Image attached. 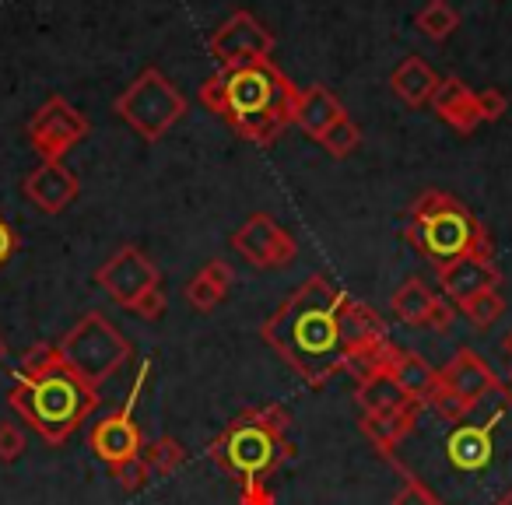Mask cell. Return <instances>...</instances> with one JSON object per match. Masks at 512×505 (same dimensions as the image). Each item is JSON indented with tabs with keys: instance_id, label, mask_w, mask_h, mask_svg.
Masks as SVG:
<instances>
[{
	"instance_id": "obj_1",
	"label": "cell",
	"mask_w": 512,
	"mask_h": 505,
	"mask_svg": "<svg viewBox=\"0 0 512 505\" xmlns=\"http://www.w3.org/2000/svg\"><path fill=\"white\" fill-rule=\"evenodd\" d=\"M390 467L435 505H512V390L498 383L463 418L442 421L425 407Z\"/></svg>"
},
{
	"instance_id": "obj_2",
	"label": "cell",
	"mask_w": 512,
	"mask_h": 505,
	"mask_svg": "<svg viewBox=\"0 0 512 505\" xmlns=\"http://www.w3.org/2000/svg\"><path fill=\"white\" fill-rule=\"evenodd\" d=\"M341 299L323 274H309L278 309L264 320L260 337L285 365L309 386H327L344 372V334H341Z\"/></svg>"
},
{
	"instance_id": "obj_3",
	"label": "cell",
	"mask_w": 512,
	"mask_h": 505,
	"mask_svg": "<svg viewBox=\"0 0 512 505\" xmlns=\"http://www.w3.org/2000/svg\"><path fill=\"white\" fill-rule=\"evenodd\" d=\"M292 453L288 411L281 404L246 407L207 446L214 467L232 477L239 488V505H274L271 477L292 460Z\"/></svg>"
},
{
	"instance_id": "obj_4",
	"label": "cell",
	"mask_w": 512,
	"mask_h": 505,
	"mask_svg": "<svg viewBox=\"0 0 512 505\" xmlns=\"http://www.w3.org/2000/svg\"><path fill=\"white\" fill-rule=\"evenodd\" d=\"M404 239L435 271H446L460 260H495L488 228L467 204H460L446 190H421L414 197L411 211H407Z\"/></svg>"
},
{
	"instance_id": "obj_5",
	"label": "cell",
	"mask_w": 512,
	"mask_h": 505,
	"mask_svg": "<svg viewBox=\"0 0 512 505\" xmlns=\"http://www.w3.org/2000/svg\"><path fill=\"white\" fill-rule=\"evenodd\" d=\"M225 74H228L225 123L242 141L271 148L295 123V106H299L302 88H295V81L271 64V57L253 60V64Z\"/></svg>"
},
{
	"instance_id": "obj_6",
	"label": "cell",
	"mask_w": 512,
	"mask_h": 505,
	"mask_svg": "<svg viewBox=\"0 0 512 505\" xmlns=\"http://www.w3.org/2000/svg\"><path fill=\"white\" fill-rule=\"evenodd\" d=\"M8 404L39 439L50 446H64L99 411L102 397L99 390L81 383L64 362H57L36 379H15Z\"/></svg>"
},
{
	"instance_id": "obj_7",
	"label": "cell",
	"mask_w": 512,
	"mask_h": 505,
	"mask_svg": "<svg viewBox=\"0 0 512 505\" xmlns=\"http://www.w3.org/2000/svg\"><path fill=\"white\" fill-rule=\"evenodd\" d=\"M57 351H60V362H64L81 383L99 390L106 379H113L116 372L130 362L134 344H130V337L123 334L120 327H113L99 309H88V313L60 337Z\"/></svg>"
},
{
	"instance_id": "obj_8",
	"label": "cell",
	"mask_w": 512,
	"mask_h": 505,
	"mask_svg": "<svg viewBox=\"0 0 512 505\" xmlns=\"http://www.w3.org/2000/svg\"><path fill=\"white\" fill-rule=\"evenodd\" d=\"M113 113L148 144L162 141L186 116V95L158 67H144L113 102Z\"/></svg>"
},
{
	"instance_id": "obj_9",
	"label": "cell",
	"mask_w": 512,
	"mask_h": 505,
	"mask_svg": "<svg viewBox=\"0 0 512 505\" xmlns=\"http://www.w3.org/2000/svg\"><path fill=\"white\" fill-rule=\"evenodd\" d=\"M88 130H92V123H88V116L81 113L78 106H71L64 95H50V99L32 113L25 134H29L32 151H36L43 162H64V155L85 141Z\"/></svg>"
},
{
	"instance_id": "obj_10",
	"label": "cell",
	"mask_w": 512,
	"mask_h": 505,
	"mask_svg": "<svg viewBox=\"0 0 512 505\" xmlns=\"http://www.w3.org/2000/svg\"><path fill=\"white\" fill-rule=\"evenodd\" d=\"M148 372H151V362H144L137 369V379L127 393V404L120 411H113L109 418L95 421L92 432H88V449L99 456L106 467L120 460H130V456H141L144 453V432L141 425L134 421V407H137V397L144 393V383H148Z\"/></svg>"
},
{
	"instance_id": "obj_11",
	"label": "cell",
	"mask_w": 512,
	"mask_h": 505,
	"mask_svg": "<svg viewBox=\"0 0 512 505\" xmlns=\"http://www.w3.org/2000/svg\"><path fill=\"white\" fill-rule=\"evenodd\" d=\"M95 281H99V288L120 309H134L144 295L162 288L158 285V281H162V271H158V264L144 253L141 246L127 242V246L116 249L113 257L95 271Z\"/></svg>"
},
{
	"instance_id": "obj_12",
	"label": "cell",
	"mask_w": 512,
	"mask_h": 505,
	"mask_svg": "<svg viewBox=\"0 0 512 505\" xmlns=\"http://www.w3.org/2000/svg\"><path fill=\"white\" fill-rule=\"evenodd\" d=\"M274 32L249 11H235L228 22H221L207 39V50L218 60L221 71H239L253 60H267L274 53Z\"/></svg>"
},
{
	"instance_id": "obj_13",
	"label": "cell",
	"mask_w": 512,
	"mask_h": 505,
	"mask_svg": "<svg viewBox=\"0 0 512 505\" xmlns=\"http://www.w3.org/2000/svg\"><path fill=\"white\" fill-rule=\"evenodd\" d=\"M232 249L256 271H274L299 257V242L285 225H278L274 214H249L232 235Z\"/></svg>"
},
{
	"instance_id": "obj_14",
	"label": "cell",
	"mask_w": 512,
	"mask_h": 505,
	"mask_svg": "<svg viewBox=\"0 0 512 505\" xmlns=\"http://www.w3.org/2000/svg\"><path fill=\"white\" fill-rule=\"evenodd\" d=\"M81 183L64 162H43L22 179V193L39 207L43 214H60L74 204Z\"/></svg>"
},
{
	"instance_id": "obj_15",
	"label": "cell",
	"mask_w": 512,
	"mask_h": 505,
	"mask_svg": "<svg viewBox=\"0 0 512 505\" xmlns=\"http://www.w3.org/2000/svg\"><path fill=\"white\" fill-rule=\"evenodd\" d=\"M425 407H428L425 400H411V404L400 407V411H362L358 428H362V435L369 439V446L386 460V456L411 435L414 421L425 414Z\"/></svg>"
},
{
	"instance_id": "obj_16",
	"label": "cell",
	"mask_w": 512,
	"mask_h": 505,
	"mask_svg": "<svg viewBox=\"0 0 512 505\" xmlns=\"http://www.w3.org/2000/svg\"><path fill=\"white\" fill-rule=\"evenodd\" d=\"M439 383H446L449 390H456L467 400H481L484 393L495 390L502 379L491 372V365L477 355L474 348H460L446 365L439 369Z\"/></svg>"
},
{
	"instance_id": "obj_17",
	"label": "cell",
	"mask_w": 512,
	"mask_h": 505,
	"mask_svg": "<svg viewBox=\"0 0 512 505\" xmlns=\"http://www.w3.org/2000/svg\"><path fill=\"white\" fill-rule=\"evenodd\" d=\"M439 288L453 306H460L470 295L491 292V288L502 285V271L495 267V260H460V264L446 267V271H435Z\"/></svg>"
},
{
	"instance_id": "obj_18",
	"label": "cell",
	"mask_w": 512,
	"mask_h": 505,
	"mask_svg": "<svg viewBox=\"0 0 512 505\" xmlns=\"http://www.w3.org/2000/svg\"><path fill=\"white\" fill-rule=\"evenodd\" d=\"M344 106L327 85H309L299 92V106H295V127L302 130L306 137L320 141L337 120H344Z\"/></svg>"
},
{
	"instance_id": "obj_19",
	"label": "cell",
	"mask_w": 512,
	"mask_h": 505,
	"mask_svg": "<svg viewBox=\"0 0 512 505\" xmlns=\"http://www.w3.org/2000/svg\"><path fill=\"white\" fill-rule=\"evenodd\" d=\"M428 106H432L435 116H439L442 123H449L456 134H474V127L481 123L474 92H470L460 78H439V88H435Z\"/></svg>"
},
{
	"instance_id": "obj_20",
	"label": "cell",
	"mask_w": 512,
	"mask_h": 505,
	"mask_svg": "<svg viewBox=\"0 0 512 505\" xmlns=\"http://www.w3.org/2000/svg\"><path fill=\"white\" fill-rule=\"evenodd\" d=\"M341 334H344V348L355 351V348H365V344H376L383 341L386 334V323L376 309H369L365 302H358L355 295L344 292L341 299Z\"/></svg>"
},
{
	"instance_id": "obj_21",
	"label": "cell",
	"mask_w": 512,
	"mask_h": 505,
	"mask_svg": "<svg viewBox=\"0 0 512 505\" xmlns=\"http://www.w3.org/2000/svg\"><path fill=\"white\" fill-rule=\"evenodd\" d=\"M390 88L404 106L421 109L425 102H432L435 88H439V74H435L421 57H407L404 64L390 74Z\"/></svg>"
},
{
	"instance_id": "obj_22",
	"label": "cell",
	"mask_w": 512,
	"mask_h": 505,
	"mask_svg": "<svg viewBox=\"0 0 512 505\" xmlns=\"http://www.w3.org/2000/svg\"><path fill=\"white\" fill-rule=\"evenodd\" d=\"M432 302H435V292L425 285V281H421V278H407L404 285L393 292L390 309H393V316H397L400 323H407V327H425Z\"/></svg>"
},
{
	"instance_id": "obj_23",
	"label": "cell",
	"mask_w": 512,
	"mask_h": 505,
	"mask_svg": "<svg viewBox=\"0 0 512 505\" xmlns=\"http://www.w3.org/2000/svg\"><path fill=\"white\" fill-rule=\"evenodd\" d=\"M390 376L397 379L407 397L425 400L428 390L435 386V379H439V369H432V365L425 362V355H418V351H400L397 362L390 365Z\"/></svg>"
},
{
	"instance_id": "obj_24",
	"label": "cell",
	"mask_w": 512,
	"mask_h": 505,
	"mask_svg": "<svg viewBox=\"0 0 512 505\" xmlns=\"http://www.w3.org/2000/svg\"><path fill=\"white\" fill-rule=\"evenodd\" d=\"M355 400L362 411H400V407H407L418 397H407L397 379H393L390 372H383V376H372V379H365V383H358Z\"/></svg>"
},
{
	"instance_id": "obj_25",
	"label": "cell",
	"mask_w": 512,
	"mask_h": 505,
	"mask_svg": "<svg viewBox=\"0 0 512 505\" xmlns=\"http://www.w3.org/2000/svg\"><path fill=\"white\" fill-rule=\"evenodd\" d=\"M414 25H418L428 39L442 43V39H449L460 29V11H456L449 0H428L425 8L418 11V18H414Z\"/></svg>"
},
{
	"instance_id": "obj_26",
	"label": "cell",
	"mask_w": 512,
	"mask_h": 505,
	"mask_svg": "<svg viewBox=\"0 0 512 505\" xmlns=\"http://www.w3.org/2000/svg\"><path fill=\"white\" fill-rule=\"evenodd\" d=\"M456 309L467 316L470 327L488 330V327H495V323L502 320L505 299H502V292H498V288H491V292H481V295H470V299H463Z\"/></svg>"
},
{
	"instance_id": "obj_27",
	"label": "cell",
	"mask_w": 512,
	"mask_h": 505,
	"mask_svg": "<svg viewBox=\"0 0 512 505\" xmlns=\"http://www.w3.org/2000/svg\"><path fill=\"white\" fill-rule=\"evenodd\" d=\"M144 463L151 467V474H162L169 477L172 470H179L186 463V446L172 435H162L155 442H144Z\"/></svg>"
},
{
	"instance_id": "obj_28",
	"label": "cell",
	"mask_w": 512,
	"mask_h": 505,
	"mask_svg": "<svg viewBox=\"0 0 512 505\" xmlns=\"http://www.w3.org/2000/svg\"><path fill=\"white\" fill-rule=\"evenodd\" d=\"M320 144H323V151H327V155L348 158L351 151L362 144V130H358V123L351 120V116H344V120H337L334 127L320 137Z\"/></svg>"
},
{
	"instance_id": "obj_29",
	"label": "cell",
	"mask_w": 512,
	"mask_h": 505,
	"mask_svg": "<svg viewBox=\"0 0 512 505\" xmlns=\"http://www.w3.org/2000/svg\"><path fill=\"white\" fill-rule=\"evenodd\" d=\"M60 362V351H57V344H32L29 351L22 355V362H18V372H15V379H36V376H43L46 369H53V365Z\"/></svg>"
},
{
	"instance_id": "obj_30",
	"label": "cell",
	"mask_w": 512,
	"mask_h": 505,
	"mask_svg": "<svg viewBox=\"0 0 512 505\" xmlns=\"http://www.w3.org/2000/svg\"><path fill=\"white\" fill-rule=\"evenodd\" d=\"M113 481L120 484L123 491H141L144 484L151 481V467L144 463V456H130V460H120L109 467Z\"/></svg>"
},
{
	"instance_id": "obj_31",
	"label": "cell",
	"mask_w": 512,
	"mask_h": 505,
	"mask_svg": "<svg viewBox=\"0 0 512 505\" xmlns=\"http://www.w3.org/2000/svg\"><path fill=\"white\" fill-rule=\"evenodd\" d=\"M183 295H186V302H190V309H197V313H211V309L218 306L221 299H225V292H221V288H214L200 271L193 274L190 281H186Z\"/></svg>"
},
{
	"instance_id": "obj_32",
	"label": "cell",
	"mask_w": 512,
	"mask_h": 505,
	"mask_svg": "<svg viewBox=\"0 0 512 505\" xmlns=\"http://www.w3.org/2000/svg\"><path fill=\"white\" fill-rule=\"evenodd\" d=\"M200 106L211 109L214 116L225 120V113H228V74L225 71H214L211 78L200 85Z\"/></svg>"
},
{
	"instance_id": "obj_33",
	"label": "cell",
	"mask_w": 512,
	"mask_h": 505,
	"mask_svg": "<svg viewBox=\"0 0 512 505\" xmlns=\"http://www.w3.org/2000/svg\"><path fill=\"white\" fill-rule=\"evenodd\" d=\"M474 102H477V116H481V123H498L505 113H509V99H505V92H498V88L474 92Z\"/></svg>"
},
{
	"instance_id": "obj_34",
	"label": "cell",
	"mask_w": 512,
	"mask_h": 505,
	"mask_svg": "<svg viewBox=\"0 0 512 505\" xmlns=\"http://www.w3.org/2000/svg\"><path fill=\"white\" fill-rule=\"evenodd\" d=\"M25 446H29V439H25L22 428H18L15 421H0V460L4 463L22 460Z\"/></svg>"
},
{
	"instance_id": "obj_35",
	"label": "cell",
	"mask_w": 512,
	"mask_h": 505,
	"mask_svg": "<svg viewBox=\"0 0 512 505\" xmlns=\"http://www.w3.org/2000/svg\"><path fill=\"white\" fill-rule=\"evenodd\" d=\"M456 313H460V309H456L453 302L446 299V295H435L432 309H428L425 327H428V330H435V334H446V330L456 323Z\"/></svg>"
},
{
	"instance_id": "obj_36",
	"label": "cell",
	"mask_w": 512,
	"mask_h": 505,
	"mask_svg": "<svg viewBox=\"0 0 512 505\" xmlns=\"http://www.w3.org/2000/svg\"><path fill=\"white\" fill-rule=\"evenodd\" d=\"M165 309H169V299H165L162 288H155V292L144 295V299L137 302V306L130 309V313L141 316L144 323H155V320H162V316H165Z\"/></svg>"
},
{
	"instance_id": "obj_37",
	"label": "cell",
	"mask_w": 512,
	"mask_h": 505,
	"mask_svg": "<svg viewBox=\"0 0 512 505\" xmlns=\"http://www.w3.org/2000/svg\"><path fill=\"white\" fill-rule=\"evenodd\" d=\"M204 274L207 281H211L214 288H221V292L228 295V288H232V281H235V267L228 264V260H221V257H214V260H207L204 264Z\"/></svg>"
},
{
	"instance_id": "obj_38",
	"label": "cell",
	"mask_w": 512,
	"mask_h": 505,
	"mask_svg": "<svg viewBox=\"0 0 512 505\" xmlns=\"http://www.w3.org/2000/svg\"><path fill=\"white\" fill-rule=\"evenodd\" d=\"M18 246H22V239H18V232L8 225V218L0 214V267L8 264L11 257L18 253Z\"/></svg>"
},
{
	"instance_id": "obj_39",
	"label": "cell",
	"mask_w": 512,
	"mask_h": 505,
	"mask_svg": "<svg viewBox=\"0 0 512 505\" xmlns=\"http://www.w3.org/2000/svg\"><path fill=\"white\" fill-rule=\"evenodd\" d=\"M393 505H435L432 502V495H428L421 484H414V481H404V488L393 495Z\"/></svg>"
},
{
	"instance_id": "obj_40",
	"label": "cell",
	"mask_w": 512,
	"mask_h": 505,
	"mask_svg": "<svg viewBox=\"0 0 512 505\" xmlns=\"http://www.w3.org/2000/svg\"><path fill=\"white\" fill-rule=\"evenodd\" d=\"M502 351H505V355L512 358V330H509V334H505V341H502Z\"/></svg>"
},
{
	"instance_id": "obj_41",
	"label": "cell",
	"mask_w": 512,
	"mask_h": 505,
	"mask_svg": "<svg viewBox=\"0 0 512 505\" xmlns=\"http://www.w3.org/2000/svg\"><path fill=\"white\" fill-rule=\"evenodd\" d=\"M4 358H8V344H4V337H0V365H4Z\"/></svg>"
},
{
	"instance_id": "obj_42",
	"label": "cell",
	"mask_w": 512,
	"mask_h": 505,
	"mask_svg": "<svg viewBox=\"0 0 512 505\" xmlns=\"http://www.w3.org/2000/svg\"><path fill=\"white\" fill-rule=\"evenodd\" d=\"M509 390H512V372H509Z\"/></svg>"
}]
</instances>
